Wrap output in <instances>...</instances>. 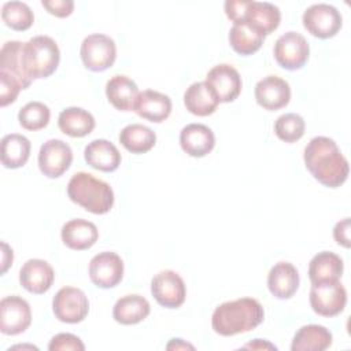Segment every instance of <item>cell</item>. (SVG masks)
<instances>
[{
	"instance_id": "30",
	"label": "cell",
	"mask_w": 351,
	"mask_h": 351,
	"mask_svg": "<svg viewBox=\"0 0 351 351\" xmlns=\"http://www.w3.org/2000/svg\"><path fill=\"white\" fill-rule=\"evenodd\" d=\"M244 21L261 30L265 36L274 32L281 21V12L277 5L267 1H250Z\"/></svg>"
},
{
	"instance_id": "10",
	"label": "cell",
	"mask_w": 351,
	"mask_h": 351,
	"mask_svg": "<svg viewBox=\"0 0 351 351\" xmlns=\"http://www.w3.org/2000/svg\"><path fill=\"white\" fill-rule=\"evenodd\" d=\"M32 324L29 303L18 296H5L0 302V330L3 335L15 336L25 332Z\"/></svg>"
},
{
	"instance_id": "7",
	"label": "cell",
	"mask_w": 351,
	"mask_h": 351,
	"mask_svg": "<svg viewBox=\"0 0 351 351\" xmlns=\"http://www.w3.org/2000/svg\"><path fill=\"white\" fill-rule=\"evenodd\" d=\"M302 21L304 29L318 38H330L336 36L343 22L337 8L326 3L310 5L303 12Z\"/></svg>"
},
{
	"instance_id": "33",
	"label": "cell",
	"mask_w": 351,
	"mask_h": 351,
	"mask_svg": "<svg viewBox=\"0 0 351 351\" xmlns=\"http://www.w3.org/2000/svg\"><path fill=\"white\" fill-rule=\"evenodd\" d=\"M1 19L8 27L23 32L33 25L34 15L26 3L7 1L1 7Z\"/></svg>"
},
{
	"instance_id": "16",
	"label": "cell",
	"mask_w": 351,
	"mask_h": 351,
	"mask_svg": "<svg viewBox=\"0 0 351 351\" xmlns=\"http://www.w3.org/2000/svg\"><path fill=\"white\" fill-rule=\"evenodd\" d=\"M55 280L52 266L44 259H29L19 270L21 285L36 295L47 292Z\"/></svg>"
},
{
	"instance_id": "32",
	"label": "cell",
	"mask_w": 351,
	"mask_h": 351,
	"mask_svg": "<svg viewBox=\"0 0 351 351\" xmlns=\"http://www.w3.org/2000/svg\"><path fill=\"white\" fill-rule=\"evenodd\" d=\"M119 143L132 154H144L156 143L155 132L141 123H130L119 132Z\"/></svg>"
},
{
	"instance_id": "42",
	"label": "cell",
	"mask_w": 351,
	"mask_h": 351,
	"mask_svg": "<svg viewBox=\"0 0 351 351\" xmlns=\"http://www.w3.org/2000/svg\"><path fill=\"white\" fill-rule=\"evenodd\" d=\"M243 348H252V350H265V348H269V350H276L277 347L273 346V344H270V343H267V341H263V340H261V339H255L254 341L245 344Z\"/></svg>"
},
{
	"instance_id": "23",
	"label": "cell",
	"mask_w": 351,
	"mask_h": 351,
	"mask_svg": "<svg viewBox=\"0 0 351 351\" xmlns=\"http://www.w3.org/2000/svg\"><path fill=\"white\" fill-rule=\"evenodd\" d=\"M138 93L136 82L126 75H114L106 84V96L119 111L133 110Z\"/></svg>"
},
{
	"instance_id": "3",
	"label": "cell",
	"mask_w": 351,
	"mask_h": 351,
	"mask_svg": "<svg viewBox=\"0 0 351 351\" xmlns=\"http://www.w3.org/2000/svg\"><path fill=\"white\" fill-rule=\"evenodd\" d=\"M67 196L92 214H106L114 204V192L110 184L85 171H78L70 178Z\"/></svg>"
},
{
	"instance_id": "27",
	"label": "cell",
	"mask_w": 351,
	"mask_h": 351,
	"mask_svg": "<svg viewBox=\"0 0 351 351\" xmlns=\"http://www.w3.org/2000/svg\"><path fill=\"white\" fill-rule=\"evenodd\" d=\"M343 259L330 251H321L313 256L308 265V277L311 284L339 280L343 274Z\"/></svg>"
},
{
	"instance_id": "22",
	"label": "cell",
	"mask_w": 351,
	"mask_h": 351,
	"mask_svg": "<svg viewBox=\"0 0 351 351\" xmlns=\"http://www.w3.org/2000/svg\"><path fill=\"white\" fill-rule=\"evenodd\" d=\"M0 73H5L15 78L22 89L29 88L32 78L26 74L23 64V43L7 41L0 51Z\"/></svg>"
},
{
	"instance_id": "34",
	"label": "cell",
	"mask_w": 351,
	"mask_h": 351,
	"mask_svg": "<svg viewBox=\"0 0 351 351\" xmlns=\"http://www.w3.org/2000/svg\"><path fill=\"white\" fill-rule=\"evenodd\" d=\"M51 118V111L47 104L41 101H30L25 104L18 112V121L26 130L44 129Z\"/></svg>"
},
{
	"instance_id": "18",
	"label": "cell",
	"mask_w": 351,
	"mask_h": 351,
	"mask_svg": "<svg viewBox=\"0 0 351 351\" xmlns=\"http://www.w3.org/2000/svg\"><path fill=\"white\" fill-rule=\"evenodd\" d=\"M180 145L184 152L193 158H203L215 145L213 130L203 123H189L180 133Z\"/></svg>"
},
{
	"instance_id": "19",
	"label": "cell",
	"mask_w": 351,
	"mask_h": 351,
	"mask_svg": "<svg viewBox=\"0 0 351 351\" xmlns=\"http://www.w3.org/2000/svg\"><path fill=\"white\" fill-rule=\"evenodd\" d=\"M267 288L277 299L292 298L299 288V271L289 262H277L269 271Z\"/></svg>"
},
{
	"instance_id": "8",
	"label": "cell",
	"mask_w": 351,
	"mask_h": 351,
	"mask_svg": "<svg viewBox=\"0 0 351 351\" xmlns=\"http://www.w3.org/2000/svg\"><path fill=\"white\" fill-rule=\"evenodd\" d=\"M52 310L59 321L66 324H78L88 315L89 302L80 288L63 287L53 296Z\"/></svg>"
},
{
	"instance_id": "4",
	"label": "cell",
	"mask_w": 351,
	"mask_h": 351,
	"mask_svg": "<svg viewBox=\"0 0 351 351\" xmlns=\"http://www.w3.org/2000/svg\"><path fill=\"white\" fill-rule=\"evenodd\" d=\"M60 51L53 38L36 36L23 43V64L32 80L49 77L59 64Z\"/></svg>"
},
{
	"instance_id": "6",
	"label": "cell",
	"mask_w": 351,
	"mask_h": 351,
	"mask_svg": "<svg viewBox=\"0 0 351 351\" xmlns=\"http://www.w3.org/2000/svg\"><path fill=\"white\" fill-rule=\"evenodd\" d=\"M80 53L86 69L92 71H104L114 64L117 47L111 37L101 33H93L84 38Z\"/></svg>"
},
{
	"instance_id": "38",
	"label": "cell",
	"mask_w": 351,
	"mask_h": 351,
	"mask_svg": "<svg viewBox=\"0 0 351 351\" xmlns=\"http://www.w3.org/2000/svg\"><path fill=\"white\" fill-rule=\"evenodd\" d=\"M41 4L49 14L58 18H66L74 10L73 0H43Z\"/></svg>"
},
{
	"instance_id": "40",
	"label": "cell",
	"mask_w": 351,
	"mask_h": 351,
	"mask_svg": "<svg viewBox=\"0 0 351 351\" xmlns=\"http://www.w3.org/2000/svg\"><path fill=\"white\" fill-rule=\"evenodd\" d=\"M333 237L337 241V244L350 248V218H344L335 225Z\"/></svg>"
},
{
	"instance_id": "41",
	"label": "cell",
	"mask_w": 351,
	"mask_h": 351,
	"mask_svg": "<svg viewBox=\"0 0 351 351\" xmlns=\"http://www.w3.org/2000/svg\"><path fill=\"white\" fill-rule=\"evenodd\" d=\"M1 274H4L7 271V269L12 265V259H14V254L12 250L10 248V245L7 243H1Z\"/></svg>"
},
{
	"instance_id": "28",
	"label": "cell",
	"mask_w": 351,
	"mask_h": 351,
	"mask_svg": "<svg viewBox=\"0 0 351 351\" xmlns=\"http://www.w3.org/2000/svg\"><path fill=\"white\" fill-rule=\"evenodd\" d=\"M332 346V333L322 325H304L293 336L292 351H324Z\"/></svg>"
},
{
	"instance_id": "13",
	"label": "cell",
	"mask_w": 351,
	"mask_h": 351,
	"mask_svg": "<svg viewBox=\"0 0 351 351\" xmlns=\"http://www.w3.org/2000/svg\"><path fill=\"white\" fill-rule=\"evenodd\" d=\"M219 103H230L241 92V77L239 71L226 63L214 66L204 81Z\"/></svg>"
},
{
	"instance_id": "2",
	"label": "cell",
	"mask_w": 351,
	"mask_h": 351,
	"mask_svg": "<svg viewBox=\"0 0 351 351\" xmlns=\"http://www.w3.org/2000/svg\"><path fill=\"white\" fill-rule=\"evenodd\" d=\"M265 318L262 304L254 298H240L219 304L211 317V326L221 336H234L255 329Z\"/></svg>"
},
{
	"instance_id": "5",
	"label": "cell",
	"mask_w": 351,
	"mask_h": 351,
	"mask_svg": "<svg viewBox=\"0 0 351 351\" xmlns=\"http://www.w3.org/2000/svg\"><path fill=\"white\" fill-rule=\"evenodd\" d=\"M347 303V291L339 280L322 281L311 285L310 306L318 315L335 317L340 314Z\"/></svg>"
},
{
	"instance_id": "1",
	"label": "cell",
	"mask_w": 351,
	"mask_h": 351,
	"mask_svg": "<svg viewBox=\"0 0 351 351\" xmlns=\"http://www.w3.org/2000/svg\"><path fill=\"white\" fill-rule=\"evenodd\" d=\"M306 169L325 186L337 188L348 177V160L339 149L335 140L317 136L311 138L303 154Z\"/></svg>"
},
{
	"instance_id": "20",
	"label": "cell",
	"mask_w": 351,
	"mask_h": 351,
	"mask_svg": "<svg viewBox=\"0 0 351 351\" xmlns=\"http://www.w3.org/2000/svg\"><path fill=\"white\" fill-rule=\"evenodd\" d=\"M86 163L100 171H114L121 165V154L118 148L106 138H96L90 141L84 149Z\"/></svg>"
},
{
	"instance_id": "31",
	"label": "cell",
	"mask_w": 351,
	"mask_h": 351,
	"mask_svg": "<svg viewBox=\"0 0 351 351\" xmlns=\"http://www.w3.org/2000/svg\"><path fill=\"white\" fill-rule=\"evenodd\" d=\"M30 141L27 137L11 133L1 138V154L0 159L4 167L18 169L22 167L30 156Z\"/></svg>"
},
{
	"instance_id": "37",
	"label": "cell",
	"mask_w": 351,
	"mask_h": 351,
	"mask_svg": "<svg viewBox=\"0 0 351 351\" xmlns=\"http://www.w3.org/2000/svg\"><path fill=\"white\" fill-rule=\"evenodd\" d=\"M48 350L51 351H82L85 350L84 343L81 341L80 337H77L75 335L71 333H58L55 335L49 344H48Z\"/></svg>"
},
{
	"instance_id": "15",
	"label": "cell",
	"mask_w": 351,
	"mask_h": 351,
	"mask_svg": "<svg viewBox=\"0 0 351 351\" xmlns=\"http://www.w3.org/2000/svg\"><path fill=\"white\" fill-rule=\"evenodd\" d=\"M255 100L265 110H280L291 100L289 84L277 75H267L256 82Z\"/></svg>"
},
{
	"instance_id": "26",
	"label": "cell",
	"mask_w": 351,
	"mask_h": 351,
	"mask_svg": "<svg viewBox=\"0 0 351 351\" xmlns=\"http://www.w3.org/2000/svg\"><path fill=\"white\" fill-rule=\"evenodd\" d=\"M184 104L191 114L207 117L217 110L219 101L208 85L204 81H199L186 88L184 93Z\"/></svg>"
},
{
	"instance_id": "43",
	"label": "cell",
	"mask_w": 351,
	"mask_h": 351,
	"mask_svg": "<svg viewBox=\"0 0 351 351\" xmlns=\"http://www.w3.org/2000/svg\"><path fill=\"white\" fill-rule=\"evenodd\" d=\"M166 348L167 350H186V348L193 350L195 347L192 344L185 343L182 339H171V341L166 346Z\"/></svg>"
},
{
	"instance_id": "29",
	"label": "cell",
	"mask_w": 351,
	"mask_h": 351,
	"mask_svg": "<svg viewBox=\"0 0 351 351\" xmlns=\"http://www.w3.org/2000/svg\"><path fill=\"white\" fill-rule=\"evenodd\" d=\"M59 129L70 137L88 136L95 129L93 115L81 107H67L58 118Z\"/></svg>"
},
{
	"instance_id": "36",
	"label": "cell",
	"mask_w": 351,
	"mask_h": 351,
	"mask_svg": "<svg viewBox=\"0 0 351 351\" xmlns=\"http://www.w3.org/2000/svg\"><path fill=\"white\" fill-rule=\"evenodd\" d=\"M22 90L21 84L5 73H0V106L5 107L14 103Z\"/></svg>"
},
{
	"instance_id": "39",
	"label": "cell",
	"mask_w": 351,
	"mask_h": 351,
	"mask_svg": "<svg viewBox=\"0 0 351 351\" xmlns=\"http://www.w3.org/2000/svg\"><path fill=\"white\" fill-rule=\"evenodd\" d=\"M250 1L251 0H228V1H225L226 16L230 21H233V23L244 21Z\"/></svg>"
},
{
	"instance_id": "12",
	"label": "cell",
	"mask_w": 351,
	"mask_h": 351,
	"mask_svg": "<svg viewBox=\"0 0 351 351\" xmlns=\"http://www.w3.org/2000/svg\"><path fill=\"white\" fill-rule=\"evenodd\" d=\"M73 162L70 145L59 138L45 141L38 152V167L48 178L60 177Z\"/></svg>"
},
{
	"instance_id": "17",
	"label": "cell",
	"mask_w": 351,
	"mask_h": 351,
	"mask_svg": "<svg viewBox=\"0 0 351 351\" xmlns=\"http://www.w3.org/2000/svg\"><path fill=\"white\" fill-rule=\"evenodd\" d=\"M133 111L149 122L159 123L169 118L171 112V100L165 93L145 89L138 93L133 106Z\"/></svg>"
},
{
	"instance_id": "11",
	"label": "cell",
	"mask_w": 351,
	"mask_h": 351,
	"mask_svg": "<svg viewBox=\"0 0 351 351\" xmlns=\"http://www.w3.org/2000/svg\"><path fill=\"white\" fill-rule=\"evenodd\" d=\"M151 293L155 300L167 308H177L185 302L186 288L181 276L173 270H162L151 281Z\"/></svg>"
},
{
	"instance_id": "9",
	"label": "cell",
	"mask_w": 351,
	"mask_h": 351,
	"mask_svg": "<svg viewBox=\"0 0 351 351\" xmlns=\"http://www.w3.org/2000/svg\"><path fill=\"white\" fill-rule=\"evenodd\" d=\"M273 52L277 63L282 69L299 70L308 59L310 47L300 33L287 32L277 38Z\"/></svg>"
},
{
	"instance_id": "21",
	"label": "cell",
	"mask_w": 351,
	"mask_h": 351,
	"mask_svg": "<svg viewBox=\"0 0 351 351\" xmlns=\"http://www.w3.org/2000/svg\"><path fill=\"white\" fill-rule=\"evenodd\" d=\"M62 241L71 250L82 251L90 248L99 239V230L90 221L75 218L62 226Z\"/></svg>"
},
{
	"instance_id": "14",
	"label": "cell",
	"mask_w": 351,
	"mask_h": 351,
	"mask_svg": "<svg viewBox=\"0 0 351 351\" xmlns=\"http://www.w3.org/2000/svg\"><path fill=\"white\" fill-rule=\"evenodd\" d=\"M90 281L99 288H112L123 277V262L121 256L111 251L95 255L89 262Z\"/></svg>"
},
{
	"instance_id": "35",
	"label": "cell",
	"mask_w": 351,
	"mask_h": 351,
	"mask_svg": "<svg viewBox=\"0 0 351 351\" xmlns=\"http://www.w3.org/2000/svg\"><path fill=\"white\" fill-rule=\"evenodd\" d=\"M306 123L304 119L296 112L282 114L274 123L276 136L285 143H295L304 134Z\"/></svg>"
},
{
	"instance_id": "24",
	"label": "cell",
	"mask_w": 351,
	"mask_h": 351,
	"mask_svg": "<svg viewBox=\"0 0 351 351\" xmlns=\"http://www.w3.org/2000/svg\"><path fill=\"white\" fill-rule=\"evenodd\" d=\"M151 306L141 295H125L119 298L112 308V317L122 325H134L148 317Z\"/></svg>"
},
{
	"instance_id": "44",
	"label": "cell",
	"mask_w": 351,
	"mask_h": 351,
	"mask_svg": "<svg viewBox=\"0 0 351 351\" xmlns=\"http://www.w3.org/2000/svg\"><path fill=\"white\" fill-rule=\"evenodd\" d=\"M12 350H16V348H32V350H38L37 347H34V346H14V347H11ZM10 348V350H11Z\"/></svg>"
},
{
	"instance_id": "25",
	"label": "cell",
	"mask_w": 351,
	"mask_h": 351,
	"mask_svg": "<svg viewBox=\"0 0 351 351\" xmlns=\"http://www.w3.org/2000/svg\"><path fill=\"white\" fill-rule=\"evenodd\" d=\"M265 34L247 21L236 22L229 30V44L240 55H252L263 44Z\"/></svg>"
}]
</instances>
